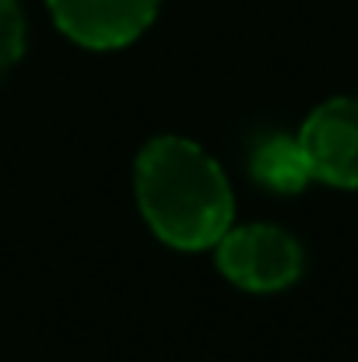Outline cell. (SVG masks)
Here are the masks:
<instances>
[{
    "mask_svg": "<svg viewBox=\"0 0 358 362\" xmlns=\"http://www.w3.org/2000/svg\"><path fill=\"white\" fill-rule=\"evenodd\" d=\"M313 180L358 190V99L338 95L320 103L299 130Z\"/></svg>",
    "mask_w": 358,
    "mask_h": 362,
    "instance_id": "3",
    "label": "cell"
},
{
    "mask_svg": "<svg viewBox=\"0 0 358 362\" xmlns=\"http://www.w3.org/2000/svg\"><path fill=\"white\" fill-rule=\"evenodd\" d=\"M141 215L176 250H204L229 233L236 201L222 165L186 137H155L133 173Z\"/></svg>",
    "mask_w": 358,
    "mask_h": 362,
    "instance_id": "1",
    "label": "cell"
},
{
    "mask_svg": "<svg viewBox=\"0 0 358 362\" xmlns=\"http://www.w3.org/2000/svg\"><path fill=\"white\" fill-rule=\"evenodd\" d=\"M162 0H49L64 35L88 49H119L133 42L158 14Z\"/></svg>",
    "mask_w": 358,
    "mask_h": 362,
    "instance_id": "4",
    "label": "cell"
},
{
    "mask_svg": "<svg viewBox=\"0 0 358 362\" xmlns=\"http://www.w3.org/2000/svg\"><path fill=\"white\" fill-rule=\"evenodd\" d=\"M25 53V18L14 0H0V78Z\"/></svg>",
    "mask_w": 358,
    "mask_h": 362,
    "instance_id": "6",
    "label": "cell"
},
{
    "mask_svg": "<svg viewBox=\"0 0 358 362\" xmlns=\"http://www.w3.org/2000/svg\"><path fill=\"white\" fill-rule=\"evenodd\" d=\"M218 246L222 274L246 292H281L302 274V246L278 226H242L225 233Z\"/></svg>",
    "mask_w": 358,
    "mask_h": 362,
    "instance_id": "2",
    "label": "cell"
},
{
    "mask_svg": "<svg viewBox=\"0 0 358 362\" xmlns=\"http://www.w3.org/2000/svg\"><path fill=\"white\" fill-rule=\"evenodd\" d=\"M253 176L278 194H299L313 180L299 137H267L253 155Z\"/></svg>",
    "mask_w": 358,
    "mask_h": 362,
    "instance_id": "5",
    "label": "cell"
}]
</instances>
